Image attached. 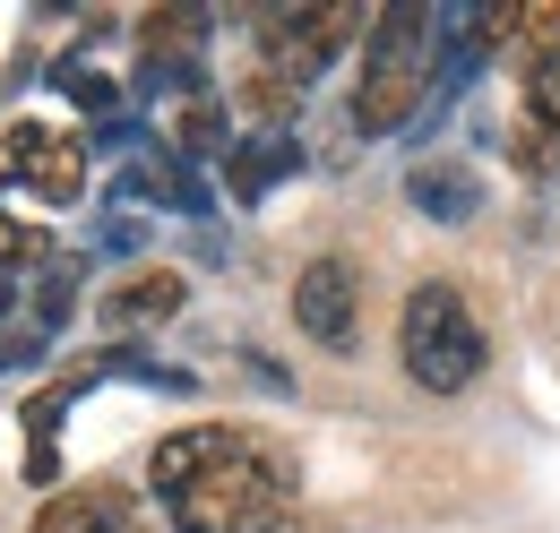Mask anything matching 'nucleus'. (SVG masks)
Segmentation results:
<instances>
[{"mask_svg": "<svg viewBox=\"0 0 560 533\" xmlns=\"http://www.w3.org/2000/svg\"><path fill=\"white\" fill-rule=\"evenodd\" d=\"M52 259V233L26 215L18 199H0V275H18V266H44Z\"/></svg>", "mask_w": 560, "mask_h": 533, "instance_id": "12", "label": "nucleus"}, {"mask_svg": "<svg viewBox=\"0 0 560 533\" xmlns=\"http://www.w3.org/2000/svg\"><path fill=\"white\" fill-rule=\"evenodd\" d=\"M362 17H371V9H346V0H337V9H259V52H268V78L302 95L319 69L337 61V44H346Z\"/></svg>", "mask_w": 560, "mask_h": 533, "instance_id": "4", "label": "nucleus"}, {"mask_svg": "<svg viewBox=\"0 0 560 533\" xmlns=\"http://www.w3.org/2000/svg\"><path fill=\"white\" fill-rule=\"evenodd\" d=\"M182 301H190V284H182L173 266H139L130 284L104 293V328H155V319H173Z\"/></svg>", "mask_w": 560, "mask_h": 533, "instance_id": "9", "label": "nucleus"}, {"mask_svg": "<svg viewBox=\"0 0 560 533\" xmlns=\"http://www.w3.org/2000/svg\"><path fill=\"white\" fill-rule=\"evenodd\" d=\"M431 78H440V9H422V0L380 9V17H371V35H362L353 130H362V138L406 130V121L422 112V95H431Z\"/></svg>", "mask_w": 560, "mask_h": 533, "instance_id": "2", "label": "nucleus"}, {"mask_svg": "<svg viewBox=\"0 0 560 533\" xmlns=\"http://www.w3.org/2000/svg\"><path fill=\"white\" fill-rule=\"evenodd\" d=\"M415 206L431 224H475V206H483V181L466 173V164H415Z\"/></svg>", "mask_w": 560, "mask_h": 533, "instance_id": "10", "label": "nucleus"}, {"mask_svg": "<svg viewBox=\"0 0 560 533\" xmlns=\"http://www.w3.org/2000/svg\"><path fill=\"white\" fill-rule=\"evenodd\" d=\"M173 146H182V155H199V164H208V155H233V121H224V104H208V95H199V104H182Z\"/></svg>", "mask_w": 560, "mask_h": 533, "instance_id": "13", "label": "nucleus"}, {"mask_svg": "<svg viewBox=\"0 0 560 533\" xmlns=\"http://www.w3.org/2000/svg\"><path fill=\"white\" fill-rule=\"evenodd\" d=\"M35 533H147V517H139L130 490H113V482H78V490H61V499H44Z\"/></svg>", "mask_w": 560, "mask_h": 533, "instance_id": "8", "label": "nucleus"}, {"mask_svg": "<svg viewBox=\"0 0 560 533\" xmlns=\"http://www.w3.org/2000/svg\"><path fill=\"white\" fill-rule=\"evenodd\" d=\"M147 482L173 533H277L293 517V465L259 430H233V422H190L155 439Z\"/></svg>", "mask_w": 560, "mask_h": 533, "instance_id": "1", "label": "nucleus"}, {"mask_svg": "<svg viewBox=\"0 0 560 533\" xmlns=\"http://www.w3.org/2000/svg\"><path fill=\"white\" fill-rule=\"evenodd\" d=\"M397 362H406V379L431 388V396H457V388H475L491 362V335L475 319V301H466V284H415L406 293V319H397Z\"/></svg>", "mask_w": 560, "mask_h": 533, "instance_id": "3", "label": "nucleus"}, {"mask_svg": "<svg viewBox=\"0 0 560 533\" xmlns=\"http://www.w3.org/2000/svg\"><path fill=\"white\" fill-rule=\"evenodd\" d=\"M293 164H302V155H293V138H277V130L224 155V173H233V190H242V199H259V190H268V181H284Z\"/></svg>", "mask_w": 560, "mask_h": 533, "instance_id": "11", "label": "nucleus"}, {"mask_svg": "<svg viewBox=\"0 0 560 533\" xmlns=\"http://www.w3.org/2000/svg\"><path fill=\"white\" fill-rule=\"evenodd\" d=\"M9 301H18V293H9V275H0V319H9Z\"/></svg>", "mask_w": 560, "mask_h": 533, "instance_id": "14", "label": "nucleus"}, {"mask_svg": "<svg viewBox=\"0 0 560 533\" xmlns=\"http://www.w3.org/2000/svg\"><path fill=\"white\" fill-rule=\"evenodd\" d=\"M9 173H18V190H35L44 206H70L86 190V138L52 130V121H18L9 130Z\"/></svg>", "mask_w": 560, "mask_h": 533, "instance_id": "5", "label": "nucleus"}, {"mask_svg": "<svg viewBox=\"0 0 560 533\" xmlns=\"http://www.w3.org/2000/svg\"><path fill=\"white\" fill-rule=\"evenodd\" d=\"M517 164L535 181L560 173V52H544L535 78H526V95H517Z\"/></svg>", "mask_w": 560, "mask_h": 533, "instance_id": "7", "label": "nucleus"}, {"mask_svg": "<svg viewBox=\"0 0 560 533\" xmlns=\"http://www.w3.org/2000/svg\"><path fill=\"white\" fill-rule=\"evenodd\" d=\"M353 284H362L353 259H311L293 275V328L311 335V344H328V353H353V310H362Z\"/></svg>", "mask_w": 560, "mask_h": 533, "instance_id": "6", "label": "nucleus"}]
</instances>
